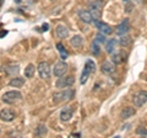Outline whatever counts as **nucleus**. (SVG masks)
Segmentation results:
<instances>
[{"label":"nucleus","mask_w":147,"mask_h":138,"mask_svg":"<svg viewBox=\"0 0 147 138\" xmlns=\"http://www.w3.org/2000/svg\"><path fill=\"white\" fill-rule=\"evenodd\" d=\"M75 96V90L72 89H65L64 91H59V93H54L53 101L54 102H63V101H70Z\"/></svg>","instance_id":"nucleus-1"},{"label":"nucleus","mask_w":147,"mask_h":138,"mask_svg":"<svg viewBox=\"0 0 147 138\" xmlns=\"http://www.w3.org/2000/svg\"><path fill=\"white\" fill-rule=\"evenodd\" d=\"M94 69H96V64H94L93 61H87L86 62L85 68H84V70H82V74H81V79H80L81 84H85V83L87 81V79L90 78V75L94 72Z\"/></svg>","instance_id":"nucleus-2"},{"label":"nucleus","mask_w":147,"mask_h":138,"mask_svg":"<svg viewBox=\"0 0 147 138\" xmlns=\"http://www.w3.org/2000/svg\"><path fill=\"white\" fill-rule=\"evenodd\" d=\"M22 99V95L20 91H7V93H5L3 95V101L5 104H15L16 101L21 100Z\"/></svg>","instance_id":"nucleus-3"},{"label":"nucleus","mask_w":147,"mask_h":138,"mask_svg":"<svg viewBox=\"0 0 147 138\" xmlns=\"http://www.w3.org/2000/svg\"><path fill=\"white\" fill-rule=\"evenodd\" d=\"M37 70H38V74L42 79H49L50 74H52V70H50V66L48 62H40L37 67Z\"/></svg>","instance_id":"nucleus-4"},{"label":"nucleus","mask_w":147,"mask_h":138,"mask_svg":"<svg viewBox=\"0 0 147 138\" xmlns=\"http://www.w3.org/2000/svg\"><path fill=\"white\" fill-rule=\"evenodd\" d=\"M74 83H75V79H74V77L69 75V77H59V79L57 80L55 83V86H57L58 89H64V88H70V86L74 85Z\"/></svg>","instance_id":"nucleus-5"},{"label":"nucleus","mask_w":147,"mask_h":138,"mask_svg":"<svg viewBox=\"0 0 147 138\" xmlns=\"http://www.w3.org/2000/svg\"><path fill=\"white\" fill-rule=\"evenodd\" d=\"M132 101H134V105L136 107H141L142 105H145L147 102V91L146 90H140L134 95L132 98Z\"/></svg>","instance_id":"nucleus-6"},{"label":"nucleus","mask_w":147,"mask_h":138,"mask_svg":"<svg viewBox=\"0 0 147 138\" xmlns=\"http://www.w3.org/2000/svg\"><path fill=\"white\" fill-rule=\"evenodd\" d=\"M16 117V113L10 109H3L0 111V120L4 122H11Z\"/></svg>","instance_id":"nucleus-7"},{"label":"nucleus","mask_w":147,"mask_h":138,"mask_svg":"<svg viewBox=\"0 0 147 138\" xmlns=\"http://www.w3.org/2000/svg\"><path fill=\"white\" fill-rule=\"evenodd\" d=\"M67 72V64L65 62H59L54 66V69H53V73L55 77H64V74Z\"/></svg>","instance_id":"nucleus-8"},{"label":"nucleus","mask_w":147,"mask_h":138,"mask_svg":"<svg viewBox=\"0 0 147 138\" xmlns=\"http://www.w3.org/2000/svg\"><path fill=\"white\" fill-rule=\"evenodd\" d=\"M129 30H130V24H129V20L126 19V20H124L120 25H118L115 32L118 36H123V35H125L126 32H129Z\"/></svg>","instance_id":"nucleus-9"},{"label":"nucleus","mask_w":147,"mask_h":138,"mask_svg":"<svg viewBox=\"0 0 147 138\" xmlns=\"http://www.w3.org/2000/svg\"><path fill=\"white\" fill-rule=\"evenodd\" d=\"M72 107L70 106H66V107H64L61 110V112H60V120L63 122H67L69 120H70L72 117Z\"/></svg>","instance_id":"nucleus-10"},{"label":"nucleus","mask_w":147,"mask_h":138,"mask_svg":"<svg viewBox=\"0 0 147 138\" xmlns=\"http://www.w3.org/2000/svg\"><path fill=\"white\" fill-rule=\"evenodd\" d=\"M79 17L82 22H85V24H91L93 19H92V15H91V11L88 10H80L79 11Z\"/></svg>","instance_id":"nucleus-11"},{"label":"nucleus","mask_w":147,"mask_h":138,"mask_svg":"<svg viewBox=\"0 0 147 138\" xmlns=\"http://www.w3.org/2000/svg\"><path fill=\"white\" fill-rule=\"evenodd\" d=\"M94 25H96V27L102 32V33H104V35H110L112 33V27H110L109 25H107V24H104V22H99V21H96L94 22Z\"/></svg>","instance_id":"nucleus-12"},{"label":"nucleus","mask_w":147,"mask_h":138,"mask_svg":"<svg viewBox=\"0 0 147 138\" xmlns=\"http://www.w3.org/2000/svg\"><path fill=\"white\" fill-rule=\"evenodd\" d=\"M55 32H57V36L59 38H66L67 36H69V29L66 26H64V25H58L57 26V29H55Z\"/></svg>","instance_id":"nucleus-13"},{"label":"nucleus","mask_w":147,"mask_h":138,"mask_svg":"<svg viewBox=\"0 0 147 138\" xmlns=\"http://www.w3.org/2000/svg\"><path fill=\"white\" fill-rule=\"evenodd\" d=\"M100 70H102L103 74H112V73L115 70V68H114V63H110V62H104L102 66H100Z\"/></svg>","instance_id":"nucleus-14"},{"label":"nucleus","mask_w":147,"mask_h":138,"mask_svg":"<svg viewBox=\"0 0 147 138\" xmlns=\"http://www.w3.org/2000/svg\"><path fill=\"white\" fill-rule=\"evenodd\" d=\"M135 113H136V111H135L134 107H131V106L124 107L123 111H121V118L123 120H127V118H130V117L134 116Z\"/></svg>","instance_id":"nucleus-15"},{"label":"nucleus","mask_w":147,"mask_h":138,"mask_svg":"<svg viewBox=\"0 0 147 138\" xmlns=\"http://www.w3.org/2000/svg\"><path fill=\"white\" fill-rule=\"evenodd\" d=\"M126 57V54L125 53H123V52H119V53H114L113 56H112V61L114 64H121L125 62V58Z\"/></svg>","instance_id":"nucleus-16"},{"label":"nucleus","mask_w":147,"mask_h":138,"mask_svg":"<svg viewBox=\"0 0 147 138\" xmlns=\"http://www.w3.org/2000/svg\"><path fill=\"white\" fill-rule=\"evenodd\" d=\"M103 6H104L103 0H94V1L90 3V5H88V8L91 9V10H100V11H102Z\"/></svg>","instance_id":"nucleus-17"},{"label":"nucleus","mask_w":147,"mask_h":138,"mask_svg":"<svg viewBox=\"0 0 147 138\" xmlns=\"http://www.w3.org/2000/svg\"><path fill=\"white\" fill-rule=\"evenodd\" d=\"M25 84V79L24 78H12V79L10 80V83H9V85L10 86H13V88H21L22 85Z\"/></svg>","instance_id":"nucleus-18"},{"label":"nucleus","mask_w":147,"mask_h":138,"mask_svg":"<svg viewBox=\"0 0 147 138\" xmlns=\"http://www.w3.org/2000/svg\"><path fill=\"white\" fill-rule=\"evenodd\" d=\"M70 44L72 46V47H81L82 44V37L79 35L74 36L72 38H70Z\"/></svg>","instance_id":"nucleus-19"},{"label":"nucleus","mask_w":147,"mask_h":138,"mask_svg":"<svg viewBox=\"0 0 147 138\" xmlns=\"http://www.w3.org/2000/svg\"><path fill=\"white\" fill-rule=\"evenodd\" d=\"M34 72H36V69H34L33 64H28V66L25 68V77H26V78H32V77H34Z\"/></svg>","instance_id":"nucleus-20"},{"label":"nucleus","mask_w":147,"mask_h":138,"mask_svg":"<svg viewBox=\"0 0 147 138\" xmlns=\"http://www.w3.org/2000/svg\"><path fill=\"white\" fill-rule=\"evenodd\" d=\"M131 42H132V38L130 37V36H125V35H123L120 41H119V43H120L123 47H127V46H130Z\"/></svg>","instance_id":"nucleus-21"},{"label":"nucleus","mask_w":147,"mask_h":138,"mask_svg":"<svg viewBox=\"0 0 147 138\" xmlns=\"http://www.w3.org/2000/svg\"><path fill=\"white\" fill-rule=\"evenodd\" d=\"M45 133H47V127H45V125H39L38 127L36 128V131H34V136L40 137V136H44Z\"/></svg>","instance_id":"nucleus-22"},{"label":"nucleus","mask_w":147,"mask_h":138,"mask_svg":"<svg viewBox=\"0 0 147 138\" xmlns=\"http://www.w3.org/2000/svg\"><path fill=\"white\" fill-rule=\"evenodd\" d=\"M115 44H117V41L115 40L108 41L107 44H105V51H107L108 53H113V51L115 49Z\"/></svg>","instance_id":"nucleus-23"},{"label":"nucleus","mask_w":147,"mask_h":138,"mask_svg":"<svg viewBox=\"0 0 147 138\" xmlns=\"http://www.w3.org/2000/svg\"><path fill=\"white\" fill-rule=\"evenodd\" d=\"M57 48H58L59 52H60V57H61V59H63V61H65V59L67 58V52H66L65 47H64L61 43H57Z\"/></svg>","instance_id":"nucleus-24"},{"label":"nucleus","mask_w":147,"mask_h":138,"mask_svg":"<svg viewBox=\"0 0 147 138\" xmlns=\"http://www.w3.org/2000/svg\"><path fill=\"white\" fill-rule=\"evenodd\" d=\"M5 70L7 72V74H11V75H15L18 73V66H7L5 68Z\"/></svg>","instance_id":"nucleus-25"},{"label":"nucleus","mask_w":147,"mask_h":138,"mask_svg":"<svg viewBox=\"0 0 147 138\" xmlns=\"http://www.w3.org/2000/svg\"><path fill=\"white\" fill-rule=\"evenodd\" d=\"M91 51H92V53H93V56H98V54L100 53V48H99V46H98V42H94L92 43V46H91Z\"/></svg>","instance_id":"nucleus-26"},{"label":"nucleus","mask_w":147,"mask_h":138,"mask_svg":"<svg viewBox=\"0 0 147 138\" xmlns=\"http://www.w3.org/2000/svg\"><path fill=\"white\" fill-rule=\"evenodd\" d=\"M91 15H92V19H93V22L96 21H99L100 19V10H91Z\"/></svg>","instance_id":"nucleus-27"},{"label":"nucleus","mask_w":147,"mask_h":138,"mask_svg":"<svg viewBox=\"0 0 147 138\" xmlns=\"http://www.w3.org/2000/svg\"><path fill=\"white\" fill-rule=\"evenodd\" d=\"M96 42H98V43H105L107 42V40H105V35L102 33V32H99V33L96 36Z\"/></svg>","instance_id":"nucleus-28"},{"label":"nucleus","mask_w":147,"mask_h":138,"mask_svg":"<svg viewBox=\"0 0 147 138\" xmlns=\"http://www.w3.org/2000/svg\"><path fill=\"white\" fill-rule=\"evenodd\" d=\"M136 133H137V135L147 136V128H145V127H139V128L136 130Z\"/></svg>","instance_id":"nucleus-29"},{"label":"nucleus","mask_w":147,"mask_h":138,"mask_svg":"<svg viewBox=\"0 0 147 138\" xmlns=\"http://www.w3.org/2000/svg\"><path fill=\"white\" fill-rule=\"evenodd\" d=\"M48 30H49V25L48 24H44L42 26V31H48Z\"/></svg>","instance_id":"nucleus-30"},{"label":"nucleus","mask_w":147,"mask_h":138,"mask_svg":"<svg viewBox=\"0 0 147 138\" xmlns=\"http://www.w3.org/2000/svg\"><path fill=\"white\" fill-rule=\"evenodd\" d=\"M131 8H134V5H131V4H129V5L126 6V12H130V11L132 10Z\"/></svg>","instance_id":"nucleus-31"},{"label":"nucleus","mask_w":147,"mask_h":138,"mask_svg":"<svg viewBox=\"0 0 147 138\" xmlns=\"http://www.w3.org/2000/svg\"><path fill=\"white\" fill-rule=\"evenodd\" d=\"M7 35V31H1L0 32V37H4V36Z\"/></svg>","instance_id":"nucleus-32"},{"label":"nucleus","mask_w":147,"mask_h":138,"mask_svg":"<svg viewBox=\"0 0 147 138\" xmlns=\"http://www.w3.org/2000/svg\"><path fill=\"white\" fill-rule=\"evenodd\" d=\"M71 137H80V133H75V135H74V133H72Z\"/></svg>","instance_id":"nucleus-33"},{"label":"nucleus","mask_w":147,"mask_h":138,"mask_svg":"<svg viewBox=\"0 0 147 138\" xmlns=\"http://www.w3.org/2000/svg\"><path fill=\"white\" fill-rule=\"evenodd\" d=\"M124 1H130V0H124Z\"/></svg>","instance_id":"nucleus-34"},{"label":"nucleus","mask_w":147,"mask_h":138,"mask_svg":"<svg viewBox=\"0 0 147 138\" xmlns=\"http://www.w3.org/2000/svg\"><path fill=\"white\" fill-rule=\"evenodd\" d=\"M1 1H3V0H0V5H1Z\"/></svg>","instance_id":"nucleus-35"},{"label":"nucleus","mask_w":147,"mask_h":138,"mask_svg":"<svg viewBox=\"0 0 147 138\" xmlns=\"http://www.w3.org/2000/svg\"><path fill=\"white\" fill-rule=\"evenodd\" d=\"M50 1H54V0H50Z\"/></svg>","instance_id":"nucleus-36"}]
</instances>
